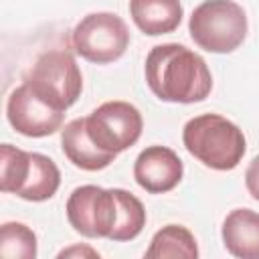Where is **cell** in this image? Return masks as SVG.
<instances>
[{
	"instance_id": "6da1fadb",
	"label": "cell",
	"mask_w": 259,
	"mask_h": 259,
	"mask_svg": "<svg viewBox=\"0 0 259 259\" xmlns=\"http://www.w3.org/2000/svg\"><path fill=\"white\" fill-rule=\"evenodd\" d=\"M144 73L150 91L168 103H196L206 99L212 89L206 61L178 42L152 47Z\"/></svg>"
},
{
	"instance_id": "7a4b0ae2",
	"label": "cell",
	"mask_w": 259,
	"mask_h": 259,
	"mask_svg": "<svg viewBox=\"0 0 259 259\" xmlns=\"http://www.w3.org/2000/svg\"><path fill=\"white\" fill-rule=\"evenodd\" d=\"M182 144L190 156L219 172L237 168L247 150L243 130L219 113L188 119L182 127Z\"/></svg>"
},
{
	"instance_id": "3957f363",
	"label": "cell",
	"mask_w": 259,
	"mask_h": 259,
	"mask_svg": "<svg viewBox=\"0 0 259 259\" xmlns=\"http://www.w3.org/2000/svg\"><path fill=\"white\" fill-rule=\"evenodd\" d=\"M247 14L235 0H204L192 10L188 32L208 53L227 55L239 49L247 36Z\"/></svg>"
},
{
	"instance_id": "277c9868",
	"label": "cell",
	"mask_w": 259,
	"mask_h": 259,
	"mask_svg": "<svg viewBox=\"0 0 259 259\" xmlns=\"http://www.w3.org/2000/svg\"><path fill=\"white\" fill-rule=\"evenodd\" d=\"M24 83L61 111H67L79 99L83 89L81 71L69 51L42 53L28 71Z\"/></svg>"
},
{
	"instance_id": "5b68a950",
	"label": "cell",
	"mask_w": 259,
	"mask_h": 259,
	"mask_svg": "<svg viewBox=\"0 0 259 259\" xmlns=\"http://www.w3.org/2000/svg\"><path fill=\"white\" fill-rule=\"evenodd\" d=\"M77 55L95 65H107L123 57L130 45V30L113 12H91L83 16L71 34Z\"/></svg>"
},
{
	"instance_id": "8992f818",
	"label": "cell",
	"mask_w": 259,
	"mask_h": 259,
	"mask_svg": "<svg viewBox=\"0 0 259 259\" xmlns=\"http://www.w3.org/2000/svg\"><path fill=\"white\" fill-rule=\"evenodd\" d=\"M69 225L87 239H109L117 221V198L113 188L95 184L77 186L67 198Z\"/></svg>"
},
{
	"instance_id": "52a82bcc",
	"label": "cell",
	"mask_w": 259,
	"mask_h": 259,
	"mask_svg": "<svg viewBox=\"0 0 259 259\" xmlns=\"http://www.w3.org/2000/svg\"><path fill=\"white\" fill-rule=\"evenodd\" d=\"M87 130L101 150L119 154L140 140L144 119L127 101H105L87 115Z\"/></svg>"
},
{
	"instance_id": "ba28073f",
	"label": "cell",
	"mask_w": 259,
	"mask_h": 259,
	"mask_svg": "<svg viewBox=\"0 0 259 259\" xmlns=\"http://www.w3.org/2000/svg\"><path fill=\"white\" fill-rule=\"evenodd\" d=\"M6 117L18 134L26 138H45L63 127L65 111L45 101L28 83H22L6 101Z\"/></svg>"
},
{
	"instance_id": "9c48e42d",
	"label": "cell",
	"mask_w": 259,
	"mask_h": 259,
	"mask_svg": "<svg viewBox=\"0 0 259 259\" xmlns=\"http://www.w3.org/2000/svg\"><path fill=\"white\" fill-rule=\"evenodd\" d=\"M184 174V164L172 148L148 146L134 162L136 182L150 194H164L178 186Z\"/></svg>"
},
{
	"instance_id": "30bf717a",
	"label": "cell",
	"mask_w": 259,
	"mask_h": 259,
	"mask_svg": "<svg viewBox=\"0 0 259 259\" xmlns=\"http://www.w3.org/2000/svg\"><path fill=\"white\" fill-rule=\"evenodd\" d=\"M61 148L73 166L87 170V172L103 170L117 158V154L105 152L93 142L87 130V117H77L63 127Z\"/></svg>"
},
{
	"instance_id": "8fae6325",
	"label": "cell",
	"mask_w": 259,
	"mask_h": 259,
	"mask_svg": "<svg viewBox=\"0 0 259 259\" xmlns=\"http://www.w3.org/2000/svg\"><path fill=\"white\" fill-rule=\"evenodd\" d=\"M225 249L239 259H259V212L251 208L231 210L221 229Z\"/></svg>"
},
{
	"instance_id": "7c38bea8",
	"label": "cell",
	"mask_w": 259,
	"mask_h": 259,
	"mask_svg": "<svg viewBox=\"0 0 259 259\" xmlns=\"http://www.w3.org/2000/svg\"><path fill=\"white\" fill-rule=\"evenodd\" d=\"M134 24L148 36L174 32L184 16L180 0H130Z\"/></svg>"
},
{
	"instance_id": "4fadbf2b",
	"label": "cell",
	"mask_w": 259,
	"mask_h": 259,
	"mask_svg": "<svg viewBox=\"0 0 259 259\" xmlns=\"http://www.w3.org/2000/svg\"><path fill=\"white\" fill-rule=\"evenodd\" d=\"M61 186V170L57 164L38 152H30V170L22 186L16 190V196L30 202H42L57 194Z\"/></svg>"
},
{
	"instance_id": "5bb4252c",
	"label": "cell",
	"mask_w": 259,
	"mask_h": 259,
	"mask_svg": "<svg viewBox=\"0 0 259 259\" xmlns=\"http://www.w3.org/2000/svg\"><path fill=\"white\" fill-rule=\"evenodd\" d=\"M148 259H166V257H182V259H196L198 245L194 235L182 225H166L150 241L146 249Z\"/></svg>"
},
{
	"instance_id": "9a60e30c",
	"label": "cell",
	"mask_w": 259,
	"mask_h": 259,
	"mask_svg": "<svg viewBox=\"0 0 259 259\" xmlns=\"http://www.w3.org/2000/svg\"><path fill=\"white\" fill-rule=\"evenodd\" d=\"M117 198V221L109 235V241H132L146 227V208L138 196L123 188H113Z\"/></svg>"
},
{
	"instance_id": "2e32d148",
	"label": "cell",
	"mask_w": 259,
	"mask_h": 259,
	"mask_svg": "<svg viewBox=\"0 0 259 259\" xmlns=\"http://www.w3.org/2000/svg\"><path fill=\"white\" fill-rule=\"evenodd\" d=\"M30 170V152H24L12 144L0 146V190L12 192L22 186Z\"/></svg>"
},
{
	"instance_id": "e0dca14e",
	"label": "cell",
	"mask_w": 259,
	"mask_h": 259,
	"mask_svg": "<svg viewBox=\"0 0 259 259\" xmlns=\"http://www.w3.org/2000/svg\"><path fill=\"white\" fill-rule=\"evenodd\" d=\"M0 255L6 259H34L36 235L24 223H4L0 227Z\"/></svg>"
},
{
	"instance_id": "ac0fdd59",
	"label": "cell",
	"mask_w": 259,
	"mask_h": 259,
	"mask_svg": "<svg viewBox=\"0 0 259 259\" xmlns=\"http://www.w3.org/2000/svg\"><path fill=\"white\" fill-rule=\"evenodd\" d=\"M245 186L249 190V194L259 200V156H255L251 160V164L247 166V172H245Z\"/></svg>"
},
{
	"instance_id": "d6986e66",
	"label": "cell",
	"mask_w": 259,
	"mask_h": 259,
	"mask_svg": "<svg viewBox=\"0 0 259 259\" xmlns=\"http://www.w3.org/2000/svg\"><path fill=\"white\" fill-rule=\"evenodd\" d=\"M73 253H81V255H83V253H89V255H93V257L97 255V253H95L93 249H87V247H85V249H79V247H73V249L61 251V253H59V257H67V255H73Z\"/></svg>"
}]
</instances>
